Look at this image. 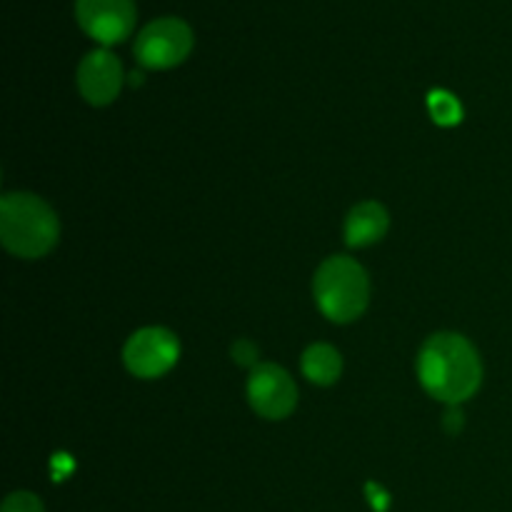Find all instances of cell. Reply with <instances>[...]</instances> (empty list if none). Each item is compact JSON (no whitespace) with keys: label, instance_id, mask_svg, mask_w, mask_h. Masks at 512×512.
<instances>
[{"label":"cell","instance_id":"obj_12","mask_svg":"<svg viewBox=\"0 0 512 512\" xmlns=\"http://www.w3.org/2000/svg\"><path fill=\"white\" fill-rule=\"evenodd\" d=\"M0 512H45L43 503L35 493H28V490H15L8 498L3 500V508Z\"/></svg>","mask_w":512,"mask_h":512},{"label":"cell","instance_id":"obj_3","mask_svg":"<svg viewBox=\"0 0 512 512\" xmlns=\"http://www.w3.org/2000/svg\"><path fill=\"white\" fill-rule=\"evenodd\" d=\"M313 295L318 310L333 323H353L370 303V280L363 265L348 255H330L315 270Z\"/></svg>","mask_w":512,"mask_h":512},{"label":"cell","instance_id":"obj_9","mask_svg":"<svg viewBox=\"0 0 512 512\" xmlns=\"http://www.w3.org/2000/svg\"><path fill=\"white\" fill-rule=\"evenodd\" d=\"M390 228V215L378 200H363L345 218V243L350 248H370L380 243Z\"/></svg>","mask_w":512,"mask_h":512},{"label":"cell","instance_id":"obj_5","mask_svg":"<svg viewBox=\"0 0 512 512\" xmlns=\"http://www.w3.org/2000/svg\"><path fill=\"white\" fill-rule=\"evenodd\" d=\"M180 358V340L173 330L150 325L135 330L123 348V363L135 378L155 380L170 373Z\"/></svg>","mask_w":512,"mask_h":512},{"label":"cell","instance_id":"obj_8","mask_svg":"<svg viewBox=\"0 0 512 512\" xmlns=\"http://www.w3.org/2000/svg\"><path fill=\"white\" fill-rule=\"evenodd\" d=\"M123 88V63L108 48L85 55L78 65V90L90 105L103 108L120 95Z\"/></svg>","mask_w":512,"mask_h":512},{"label":"cell","instance_id":"obj_10","mask_svg":"<svg viewBox=\"0 0 512 512\" xmlns=\"http://www.w3.org/2000/svg\"><path fill=\"white\" fill-rule=\"evenodd\" d=\"M300 368H303V375L310 383L328 388V385L338 383V378L343 375V355L333 345L315 343L303 353Z\"/></svg>","mask_w":512,"mask_h":512},{"label":"cell","instance_id":"obj_2","mask_svg":"<svg viewBox=\"0 0 512 512\" xmlns=\"http://www.w3.org/2000/svg\"><path fill=\"white\" fill-rule=\"evenodd\" d=\"M60 220L43 198L33 193H5L0 200V240L18 258L35 260L58 245Z\"/></svg>","mask_w":512,"mask_h":512},{"label":"cell","instance_id":"obj_1","mask_svg":"<svg viewBox=\"0 0 512 512\" xmlns=\"http://www.w3.org/2000/svg\"><path fill=\"white\" fill-rule=\"evenodd\" d=\"M418 380L430 398L460 405L483 385V360L465 335L435 333L420 348Z\"/></svg>","mask_w":512,"mask_h":512},{"label":"cell","instance_id":"obj_4","mask_svg":"<svg viewBox=\"0 0 512 512\" xmlns=\"http://www.w3.org/2000/svg\"><path fill=\"white\" fill-rule=\"evenodd\" d=\"M193 43V28L185 20H150L135 40V58L148 70H170L188 60Z\"/></svg>","mask_w":512,"mask_h":512},{"label":"cell","instance_id":"obj_14","mask_svg":"<svg viewBox=\"0 0 512 512\" xmlns=\"http://www.w3.org/2000/svg\"><path fill=\"white\" fill-rule=\"evenodd\" d=\"M463 410H460V405H450V410L448 413H445V420H443V425H445V430H448V433H460V430H463Z\"/></svg>","mask_w":512,"mask_h":512},{"label":"cell","instance_id":"obj_7","mask_svg":"<svg viewBox=\"0 0 512 512\" xmlns=\"http://www.w3.org/2000/svg\"><path fill=\"white\" fill-rule=\"evenodd\" d=\"M80 30L100 45H115L128 38L138 20L133 0H75Z\"/></svg>","mask_w":512,"mask_h":512},{"label":"cell","instance_id":"obj_6","mask_svg":"<svg viewBox=\"0 0 512 512\" xmlns=\"http://www.w3.org/2000/svg\"><path fill=\"white\" fill-rule=\"evenodd\" d=\"M248 400L260 418L285 420L298 405V385L280 365L260 363L250 370Z\"/></svg>","mask_w":512,"mask_h":512},{"label":"cell","instance_id":"obj_13","mask_svg":"<svg viewBox=\"0 0 512 512\" xmlns=\"http://www.w3.org/2000/svg\"><path fill=\"white\" fill-rule=\"evenodd\" d=\"M233 360L238 365H250V368H255L258 363V348H255L250 340H238V343L233 345Z\"/></svg>","mask_w":512,"mask_h":512},{"label":"cell","instance_id":"obj_11","mask_svg":"<svg viewBox=\"0 0 512 512\" xmlns=\"http://www.w3.org/2000/svg\"><path fill=\"white\" fill-rule=\"evenodd\" d=\"M430 115L438 125H458L463 120V105L455 100V95L445 93V90H435L428 98Z\"/></svg>","mask_w":512,"mask_h":512}]
</instances>
